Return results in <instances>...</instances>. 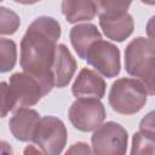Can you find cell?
Wrapping results in <instances>:
<instances>
[{"label": "cell", "instance_id": "8992f818", "mask_svg": "<svg viewBox=\"0 0 155 155\" xmlns=\"http://www.w3.org/2000/svg\"><path fill=\"white\" fill-rule=\"evenodd\" d=\"M67 128L64 122L52 115L40 119L35 130L33 142L46 155H61L67 144Z\"/></svg>", "mask_w": 155, "mask_h": 155}, {"label": "cell", "instance_id": "7c38bea8", "mask_svg": "<svg viewBox=\"0 0 155 155\" xmlns=\"http://www.w3.org/2000/svg\"><path fill=\"white\" fill-rule=\"evenodd\" d=\"M76 61L64 44H57L52 63L53 85L58 88L65 87L76 70Z\"/></svg>", "mask_w": 155, "mask_h": 155}, {"label": "cell", "instance_id": "9c48e42d", "mask_svg": "<svg viewBox=\"0 0 155 155\" xmlns=\"http://www.w3.org/2000/svg\"><path fill=\"white\" fill-rule=\"evenodd\" d=\"M8 86L15 103L13 110L35 105L45 96L40 84L25 73L18 71L12 74Z\"/></svg>", "mask_w": 155, "mask_h": 155}, {"label": "cell", "instance_id": "2e32d148", "mask_svg": "<svg viewBox=\"0 0 155 155\" xmlns=\"http://www.w3.org/2000/svg\"><path fill=\"white\" fill-rule=\"evenodd\" d=\"M17 62V45L11 39L0 38V73L12 70Z\"/></svg>", "mask_w": 155, "mask_h": 155}, {"label": "cell", "instance_id": "5bb4252c", "mask_svg": "<svg viewBox=\"0 0 155 155\" xmlns=\"http://www.w3.org/2000/svg\"><path fill=\"white\" fill-rule=\"evenodd\" d=\"M61 8L68 23L91 21L97 15L96 1L91 0H64L62 1Z\"/></svg>", "mask_w": 155, "mask_h": 155}, {"label": "cell", "instance_id": "ffe728a7", "mask_svg": "<svg viewBox=\"0 0 155 155\" xmlns=\"http://www.w3.org/2000/svg\"><path fill=\"white\" fill-rule=\"evenodd\" d=\"M139 130H147V131H154V113L150 111L139 124Z\"/></svg>", "mask_w": 155, "mask_h": 155}, {"label": "cell", "instance_id": "44dd1931", "mask_svg": "<svg viewBox=\"0 0 155 155\" xmlns=\"http://www.w3.org/2000/svg\"><path fill=\"white\" fill-rule=\"evenodd\" d=\"M23 155H46L42 150L38 149L35 145H27L23 150Z\"/></svg>", "mask_w": 155, "mask_h": 155}, {"label": "cell", "instance_id": "30bf717a", "mask_svg": "<svg viewBox=\"0 0 155 155\" xmlns=\"http://www.w3.org/2000/svg\"><path fill=\"white\" fill-rule=\"evenodd\" d=\"M105 81L97 71L82 68L73 82L71 92L78 98L101 99L105 94Z\"/></svg>", "mask_w": 155, "mask_h": 155}, {"label": "cell", "instance_id": "5b68a950", "mask_svg": "<svg viewBox=\"0 0 155 155\" xmlns=\"http://www.w3.org/2000/svg\"><path fill=\"white\" fill-rule=\"evenodd\" d=\"M127 142V131L115 121L102 124L91 137L94 155H126Z\"/></svg>", "mask_w": 155, "mask_h": 155}, {"label": "cell", "instance_id": "9a60e30c", "mask_svg": "<svg viewBox=\"0 0 155 155\" xmlns=\"http://www.w3.org/2000/svg\"><path fill=\"white\" fill-rule=\"evenodd\" d=\"M131 155H155V132L139 130L132 137Z\"/></svg>", "mask_w": 155, "mask_h": 155}, {"label": "cell", "instance_id": "3957f363", "mask_svg": "<svg viewBox=\"0 0 155 155\" xmlns=\"http://www.w3.org/2000/svg\"><path fill=\"white\" fill-rule=\"evenodd\" d=\"M103 34L117 42L126 40L134 29L133 17L127 12L131 1H96Z\"/></svg>", "mask_w": 155, "mask_h": 155}, {"label": "cell", "instance_id": "7402d4cb", "mask_svg": "<svg viewBox=\"0 0 155 155\" xmlns=\"http://www.w3.org/2000/svg\"><path fill=\"white\" fill-rule=\"evenodd\" d=\"M0 155H13L12 147L5 140H0Z\"/></svg>", "mask_w": 155, "mask_h": 155}, {"label": "cell", "instance_id": "ba28073f", "mask_svg": "<svg viewBox=\"0 0 155 155\" xmlns=\"http://www.w3.org/2000/svg\"><path fill=\"white\" fill-rule=\"evenodd\" d=\"M85 59L105 78H115L121 69L120 50L114 44L102 39L91 45Z\"/></svg>", "mask_w": 155, "mask_h": 155}, {"label": "cell", "instance_id": "6da1fadb", "mask_svg": "<svg viewBox=\"0 0 155 155\" xmlns=\"http://www.w3.org/2000/svg\"><path fill=\"white\" fill-rule=\"evenodd\" d=\"M61 31L57 19L40 16L29 24L21 41V68L40 84L45 96L54 87L52 63Z\"/></svg>", "mask_w": 155, "mask_h": 155}, {"label": "cell", "instance_id": "e0dca14e", "mask_svg": "<svg viewBox=\"0 0 155 155\" xmlns=\"http://www.w3.org/2000/svg\"><path fill=\"white\" fill-rule=\"evenodd\" d=\"M21 25L19 16L11 8L0 6V35H12Z\"/></svg>", "mask_w": 155, "mask_h": 155}, {"label": "cell", "instance_id": "52a82bcc", "mask_svg": "<svg viewBox=\"0 0 155 155\" xmlns=\"http://www.w3.org/2000/svg\"><path fill=\"white\" fill-rule=\"evenodd\" d=\"M68 116L76 130L90 132L94 131L103 124L105 119V108L99 99L78 98L71 103Z\"/></svg>", "mask_w": 155, "mask_h": 155}, {"label": "cell", "instance_id": "277c9868", "mask_svg": "<svg viewBox=\"0 0 155 155\" xmlns=\"http://www.w3.org/2000/svg\"><path fill=\"white\" fill-rule=\"evenodd\" d=\"M148 99L145 86L137 79L121 78L113 82L108 101L111 109L122 115H132L143 109Z\"/></svg>", "mask_w": 155, "mask_h": 155}, {"label": "cell", "instance_id": "7a4b0ae2", "mask_svg": "<svg viewBox=\"0 0 155 155\" xmlns=\"http://www.w3.org/2000/svg\"><path fill=\"white\" fill-rule=\"evenodd\" d=\"M154 51V40L144 36L134 38L125 48L126 71L145 86L149 96L155 94Z\"/></svg>", "mask_w": 155, "mask_h": 155}, {"label": "cell", "instance_id": "ac0fdd59", "mask_svg": "<svg viewBox=\"0 0 155 155\" xmlns=\"http://www.w3.org/2000/svg\"><path fill=\"white\" fill-rule=\"evenodd\" d=\"M15 103L7 82H0V117H5L11 110H13Z\"/></svg>", "mask_w": 155, "mask_h": 155}, {"label": "cell", "instance_id": "d6986e66", "mask_svg": "<svg viewBox=\"0 0 155 155\" xmlns=\"http://www.w3.org/2000/svg\"><path fill=\"white\" fill-rule=\"evenodd\" d=\"M64 155H94L91 147L85 142H78L71 144Z\"/></svg>", "mask_w": 155, "mask_h": 155}, {"label": "cell", "instance_id": "4fadbf2b", "mask_svg": "<svg viewBox=\"0 0 155 155\" xmlns=\"http://www.w3.org/2000/svg\"><path fill=\"white\" fill-rule=\"evenodd\" d=\"M70 42L79 56V58L85 59V56L91 47V45L98 40L102 39L101 31L97 29V27L92 23H84V24H78L70 29L69 33Z\"/></svg>", "mask_w": 155, "mask_h": 155}, {"label": "cell", "instance_id": "8fae6325", "mask_svg": "<svg viewBox=\"0 0 155 155\" xmlns=\"http://www.w3.org/2000/svg\"><path fill=\"white\" fill-rule=\"evenodd\" d=\"M40 119V114L35 109L21 108L15 110V114L8 121V127L17 140L29 142L33 140Z\"/></svg>", "mask_w": 155, "mask_h": 155}]
</instances>
